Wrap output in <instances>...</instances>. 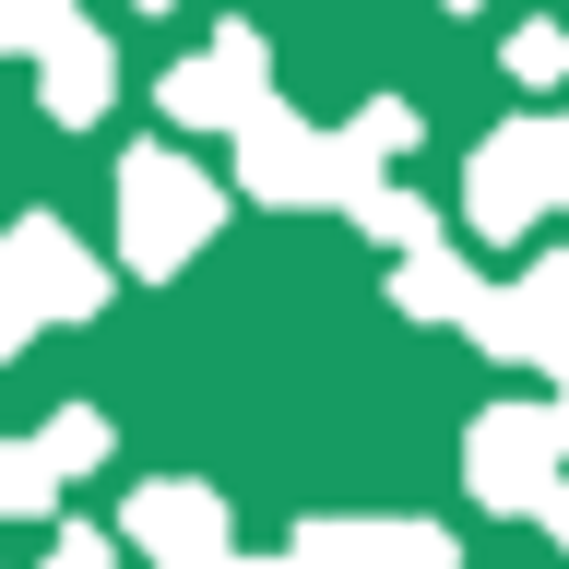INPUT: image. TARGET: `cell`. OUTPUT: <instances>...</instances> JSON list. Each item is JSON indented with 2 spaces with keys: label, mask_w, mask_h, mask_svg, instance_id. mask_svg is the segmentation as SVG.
I'll return each mask as SVG.
<instances>
[{
  "label": "cell",
  "mask_w": 569,
  "mask_h": 569,
  "mask_svg": "<svg viewBox=\"0 0 569 569\" xmlns=\"http://www.w3.org/2000/svg\"><path fill=\"white\" fill-rule=\"evenodd\" d=\"M213 226H226V190H213L178 142H131V154H119V273H142V284L190 273L213 249Z\"/></svg>",
  "instance_id": "obj_1"
},
{
  "label": "cell",
  "mask_w": 569,
  "mask_h": 569,
  "mask_svg": "<svg viewBox=\"0 0 569 569\" xmlns=\"http://www.w3.org/2000/svg\"><path fill=\"white\" fill-rule=\"evenodd\" d=\"M462 213H475L487 249H510V238H533L546 213H569V107L498 119V131L475 142V167H462Z\"/></svg>",
  "instance_id": "obj_2"
},
{
  "label": "cell",
  "mask_w": 569,
  "mask_h": 569,
  "mask_svg": "<svg viewBox=\"0 0 569 569\" xmlns=\"http://www.w3.org/2000/svg\"><path fill=\"white\" fill-rule=\"evenodd\" d=\"M558 462H569V416L558 403H487L475 439H462V487H475V510H498V522H533V510L558 498Z\"/></svg>",
  "instance_id": "obj_3"
},
{
  "label": "cell",
  "mask_w": 569,
  "mask_h": 569,
  "mask_svg": "<svg viewBox=\"0 0 569 569\" xmlns=\"http://www.w3.org/2000/svg\"><path fill=\"white\" fill-rule=\"evenodd\" d=\"M226 142H238V190H249V202H273V213L345 202V142L320 131V119H297L284 96H261Z\"/></svg>",
  "instance_id": "obj_4"
},
{
  "label": "cell",
  "mask_w": 569,
  "mask_h": 569,
  "mask_svg": "<svg viewBox=\"0 0 569 569\" xmlns=\"http://www.w3.org/2000/svg\"><path fill=\"white\" fill-rule=\"evenodd\" d=\"M261 96H273V48H261V24H213L202 60H178L167 83H154V107H167L178 131H238Z\"/></svg>",
  "instance_id": "obj_5"
},
{
  "label": "cell",
  "mask_w": 569,
  "mask_h": 569,
  "mask_svg": "<svg viewBox=\"0 0 569 569\" xmlns=\"http://www.w3.org/2000/svg\"><path fill=\"white\" fill-rule=\"evenodd\" d=\"M462 332H475L498 368H558L569 356V249H546V261H522L510 284H487V309L462 320Z\"/></svg>",
  "instance_id": "obj_6"
},
{
  "label": "cell",
  "mask_w": 569,
  "mask_h": 569,
  "mask_svg": "<svg viewBox=\"0 0 569 569\" xmlns=\"http://www.w3.org/2000/svg\"><path fill=\"white\" fill-rule=\"evenodd\" d=\"M0 261H12V284H24L48 320H96L107 309V273H96V249L71 238L60 213H12L0 226Z\"/></svg>",
  "instance_id": "obj_7"
},
{
  "label": "cell",
  "mask_w": 569,
  "mask_h": 569,
  "mask_svg": "<svg viewBox=\"0 0 569 569\" xmlns=\"http://www.w3.org/2000/svg\"><path fill=\"white\" fill-rule=\"evenodd\" d=\"M119 533H131V558L190 569V558H213V546H226V498H213L202 475H154V487L119 498Z\"/></svg>",
  "instance_id": "obj_8"
},
{
  "label": "cell",
  "mask_w": 569,
  "mask_h": 569,
  "mask_svg": "<svg viewBox=\"0 0 569 569\" xmlns=\"http://www.w3.org/2000/svg\"><path fill=\"white\" fill-rule=\"evenodd\" d=\"M36 107H48L60 131H96L107 107H119V48H107V24L71 12V24L36 48Z\"/></svg>",
  "instance_id": "obj_9"
},
{
  "label": "cell",
  "mask_w": 569,
  "mask_h": 569,
  "mask_svg": "<svg viewBox=\"0 0 569 569\" xmlns=\"http://www.w3.org/2000/svg\"><path fill=\"white\" fill-rule=\"evenodd\" d=\"M391 309H403V320H475V309H487V273H475L451 238H427V249H403Z\"/></svg>",
  "instance_id": "obj_10"
},
{
  "label": "cell",
  "mask_w": 569,
  "mask_h": 569,
  "mask_svg": "<svg viewBox=\"0 0 569 569\" xmlns=\"http://www.w3.org/2000/svg\"><path fill=\"white\" fill-rule=\"evenodd\" d=\"M332 142H345V202H356L368 178H391V167H403V154L427 142V119H416L403 96H368V107H356V119H345Z\"/></svg>",
  "instance_id": "obj_11"
},
{
  "label": "cell",
  "mask_w": 569,
  "mask_h": 569,
  "mask_svg": "<svg viewBox=\"0 0 569 569\" xmlns=\"http://www.w3.org/2000/svg\"><path fill=\"white\" fill-rule=\"evenodd\" d=\"M356 226H368V238H380L391 249V261H403V249H427V238H439V202H427V190H403V178H368V190H356Z\"/></svg>",
  "instance_id": "obj_12"
},
{
  "label": "cell",
  "mask_w": 569,
  "mask_h": 569,
  "mask_svg": "<svg viewBox=\"0 0 569 569\" xmlns=\"http://www.w3.org/2000/svg\"><path fill=\"white\" fill-rule=\"evenodd\" d=\"M60 462H48V439H0V522H48L60 510Z\"/></svg>",
  "instance_id": "obj_13"
},
{
  "label": "cell",
  "mask_w": 569,
  "mask_h": 569,
  "mask_svg": "<svg viewBox=\"0 0 569 569\" xmlns=\"http://www.w3.org/2000/svg\"><path fill=\"white\" fill-rule=\"evenodd\" d=\"M297 569H380V533L345 522V510H320V522H297V546H284Z\"/></svg>",
  "instance_id": "obj_14"
},
{
  "label": "cell",
  "mask_w": 569,
  "mask_h": 569,
  "mask_svg": "<svg viewBox=\"0 0 569 569\" xmlns=\"http://www.w3.org/2000/svg\"><path fill=\"white\" fill-rule=\"evenodd\" d=\"M36 439H48V462H60V475H96V462L119 451V427H107L96 403H60V416L36 427Z\"/></svg>",
  "instance_id": "obj_15"
},
{
  "label": "cell",
  "mask_w": 569,
  "mask_h": 569,
  "mask_svg": "<svg viewBox=\"0 0 569 569\" xmlns=\"http://www.w3.org/2000/svg\"><path fill=\"white\" fill-rule=\"evenodd\" d=\"M498 71H510L522 96H546V83H569V24H510V48H498Z\"/></svg>",
  "instance_id": "obj_16"
},
{
  "label": "cell",
  "mask_w": 569,
  "mask_h": 569,
  "mask_svg": "<svg viewBox=\"0 0 569 569\" xmlns=\"http://www.w3.org/2000/svg\"><path fill=\"white\" fill-rule=\"evenodd\" d=\"M36 569H131V533H96V522H60Z\"/></svg>",
  "instance_id": "obj_17"
},
{
  "label": "cell",
  "mask_w": 569,
  "mask_h": 569,
  "mask_svg": "<svg viewBox=\"0 0 569 569\" xmlns=\"http://www.w3.org/2000/svg\"><path fill=\"white\" fill-rule=\"evenodd\" d=\"M380 533V569H451V533L439 522H368Z\"/></svg>",
  "instance_id": "obj_18"
},
{
  "label": "cell",
  "mask_w": 569,
  "mask_h": 569,
  "mask_svg": "<svg viewBox=\"0 0 569 569\" xmlns=\"http://www.w3.org/2000/svg\"><path fill=\"white\" fill-rule=\"evenodd\" d=\"M60 24H71V0H0V48H12V60H36Z\"/></svg>",
  "instance_id": "obj_19"
},
{
  "label": "cell",
  "mask_w": 569,
  "mask_h": 569,
  "mask_svg": "<svg viewBox=\"0 0 569 569\" xmlns=\"http://www.w3.org/2000/svg\"><path fill=\"white\" fill-rule=\"evenodd\" d=\"M36 332H48V309H36L24 284H12V261H0V356H24Z\"/></svg>",
  "instance_id": "obj_20"
},
{
  "label": "cell",
  "mask_w": 569,
  "mask_h": 569,
  "mask_svg": "<svg viewBox=\"0 0 569 569\" xmlns=\"http://www.w3.org/2000/svg\"><path fill=\"white\" fill-rule=\"evenodd\" d=\"M190 569H297V558H238V546H213V558H190Z\"/></svg>",
  "instance_id": "obj_21"
},
{
  "label": "cell",
  "mask_w": 569,
  "mask_h": 569,
  "mask_svg": "<svg viewBox=\"0 0 569 569\" xmlns=\"http://www.w3.org/2000/svg\"><path fill=\"white\" fill-rule=\"evenodd\" d=\"M533 522H546V533H558V546H569V475H558V498H546V510H533Z\"/></svg>",
  "instance_id": "obj_22"
},
{
  "label": "cell",
  "mask_w": 569,
  "mask_h": 569,
  "mask_svg": "<svg viewBox=\"0 0 569 569\" xmlns=\"http://www.w3.org/2000/svg\"><path fill=\"white\" fill-rule=\"evenodd\" d=\"M439 12H487V0H439Z\"/></svg>",
  "instance_id": "obj_23"
},
{
  "label": "cell",
  "mask_w": 569,
  "mask_h": 569,
  "mask_svg": "<svg viewBox=\"0 0 569 569\" xmlns=\"http://www.w3.org/2000/svg\"><path fill=\"white\" fill-rule=\"evenodd\" d=\"M131 12H178V0H131Z\"/></svg>",
  "instance_id": "obj_24"
}]
</instances>
